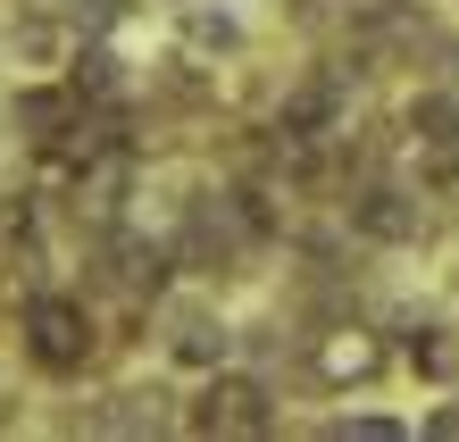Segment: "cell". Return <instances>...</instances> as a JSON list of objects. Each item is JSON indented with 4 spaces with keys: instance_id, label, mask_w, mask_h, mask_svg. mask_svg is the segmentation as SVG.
I'll return each mask as SVG.
<instances>
[{
    "instance_id": "cell-6",
    "label": "cell",
    "mask_w": 459,
    "mask_h": 442,
    "mask_svg": "<svg viewBox=\"0 0 459 442\" xmlns=\"http://www.w3.org/2000/svg\"><path fill=\"white\" fill-rule=\"evenodd\" d=\"M176 34H184V50L209 59V67H234L242 50H251V25H242V9H226V0H184Z\"/></svg>"
},
{
    "instance_id": "cell-7",
    "label": "cell",
    "mask_w": 459,
    "mask_h": 442,
    "mask_svg": "<svg viewBox=\"0 0 459 442\" xmlns=\"http://www.w3.org/2000/svg\"><path fill=\"white\" fill-rule=\"evenodd\" d=\"M401 126H410V151H459V84L451 75H426L401 100Z\"/></svg>"
},
{
    "instance_id": "cell-4",
    "label": "cell",
    "mask_w": 459,
    "mask_h": 442,
    "mask_svg": "<svg viewBox=\"0 0 459 442\" xmlns=\"http://www.w3.org/2000/svg\"><path fill=\"white\" fill-rule=\"evenodd\" d=\"M184 426L193 434H276L284 426V409H276V384H267L259 368H209L201 376V393L184 401Z\"/></svg>"
},
{
    "instance_id": "cell-3",
    "label": "cell",
    "mask_w": 459,
    "mask_h": 442,
    "mask_svg": "<svg viewBox=\"0 0 459 442\" xmlns=\"http://www.w3.org/2000/svg\"><path fill=\"white\" fill-rule=\"evenodd\" d=\"M342 226L368 242V251H418L426 234H435V192H426L418 176H368V184H351V201H342Z\"/></svg>"
},
{
    "instance_id": "cell-8",
    "label": "cell",
    "mask_w": 459,
    "mask_h": 442,
    "mask_svg": "<svg viewBox=\"0 0 459 442\" xmlns=\"http://www.w3.org/2000/svg\"><path fill=\"white\" fill-rule=\"evenodd\" d=\"M50 9H59L75 34H117V17L134 9V0H50Z\"/></svg>"
},
{
    "instance_id": "cell-1",
    "label": "cell",
    "mask_w": 459,
    "mask_h": 442,
    "mask_svg": "<svg viewBox=\"0 0 459 442\" xmlns=\"http://www.w3.org/2000/svg\"><path fill=\"white\" fill-rule=\"evenodd\" d=\"M17 342L34 359V376L50 384H75L100 368V309L84 292H59V284H34L17 300Z\"/></svg>"
},
{
    "instance_id": "cell-2",
    "label": "cell",
    "mask_w": 459,
    "mask_h": 442,
    "mask_svg": "<svg viewBox=\"0 0 459 442\" xmlns=\"http://www.w3.org/2000/svg\"><path fill=\"white\" fill-rule=\"evenodd\" d=\"M151 325H159V359L184 376H209L234 359V317L218 309V292L209 284H168L151 300Z\"/></svg>"
},
{
    "instance_id": "cell-9",
    "label": "cell",
    "mask_w": 459,
    "mask_h": 442,
    "mask_svg": "<svg viewBox=\"0 0 459 442\" xmlns=\"http://www.w3.org/2000/svg\"><path fill=\"white\" fill-rule=\"evenodd\" d=\"M418 434H451V442H459V409H426V418H418Z\"/></svg>"
},
{
    "instance_id": "cell-5",
    "label": "cell",
    "mask_w": 459,
    "mask_h": 442,
    "mask_svg": "<svg viewBox=\"0 0 459 442\" xmlns=\"http://www.w3.org/2000/svg\"><path fill=\"white\" fill-rule=\"evenodd\" d=\"M67 126H75V84H67V75H50V84H17V92H9V134H17L34 159L59 151Z\"/></svg>"
}]
</instances>
